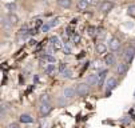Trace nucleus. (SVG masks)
I'll list each match as a JSON object with an SVG mask.
<instances>
[{"label": "nucleus", "mask_w": 135, "mask_h": 128, "mask_svg": "<svg viewBox=\"0 0 135 128\" xmlns=\"http://www.w3.org/2000/svg\"><path fill=\"white\" fill-rule=\"evenodd\" d=\"M62 75L64 76V77H71V71L70 69H66V71L62 72Z\"/></svg>", "instance_id": "nucleus-23"}, {"label": "nucleus", "mask_w": 135, "mask_h": 128, "mask_svg": "<svg viewBox=\"0 0 135 128\" xmlns=\"http://www.w3.org/2000/svg\"><path fill=\"white\" fill-rule=\"evenodd\" d=\"M127 69H129V66H127L126 63H121L118 66V69L116 71H118L119 75H123V74H126V72H127Z\"/></svg>", "instance_id": "nucleus-11"}, {"label": "nucleus", "mask_w": 135, "mask_h": 128, "mask_svg": "<svg viewBox=\"0 0 135 128\" xmlns=\"http://www.w3.org/2000/svg\"><path fill=\"white\" fill-rule=\"evenodd\" d=\"M66 69H67V66H66V63H62V64H60V67H59V71H60V74H62L63 71H66Z\"/></svg>", "instance_id": "nucleus-25"}, {"label": "nucleus", "mask_w": 135, "mask_h": 128, "mask_svg": "<svg viewBox=\"0 0 135 128\" xmlns=\"http://www.w3.org/2000/svg\"><path fill=\"white\" fill-rule=\"evenodd\" d=\"M114 8V3L113 2H103L102 4H100V11L102 12H108V11H111Z\"/></svg>", "instance_id": "nucleus-6"}, {"label": "nucleus", "mask_w": 135, "mask_h": 128, "mask_svg": "<svg viewBox=\"0 0 135 128\" xmlns=\"http://www.w3.org/2000/svg\"><path fill=\"white\" fill-rule=\"evenodd\" d=\"M51 28H52V27L50 26V24H43V26L40 27V31H42V32H47V31H50Z\"/></svg>", "instance_id": "nucleus-21"}, {"label": "nucleus", "mask_w": 135, "mask_h": 128, "mask_svg": "<svg viewBox=\"0 0 135 128\" xmlns=\"http://www.w3.org/2000/svg\"><path fill=\"white\" fill-rule=\"evenodd\" d=\"M75 95H76V90H74V88L67 87V88L63 90V96H64L66 99H72Z\"/></svg>", "instance_id": "nucleus-5"}, {"label": "nucleus", "mask_w": 135, "mask_h": 128, "mask_svg": "<svg viewBox=\"0 0 135 128\" xmlns=\"http://www.w3.org/2000/svg\"><path fill=\"white\" fill-rule=\"evenodd\" d=\"M134 58H135V48L134 47L126 48V51H124V59H126V61L127 63H131Z\"/></svg>", "instance_id": "nucleus-2"}, {"label": "nucleus", "mask_w": 135, "mask_h": 128, "mask_svg": "<svg viewBox=\"0 0 135 128\" xmlns=\"http://www.w3.org/2000/svg\"><path fill=\"white\" fill-rule=\"evenodd\" d=\"M5 8H7V10H10V11H15L16 5H15V4H5Z\"/></svg>", "instance_id": "nucleus-24"}, {"label": "nucleus", "mask_w": 135, "mask_h": 128, "mask_svg": "<svg viewBox=\"0 0 135 128\" xmlns=\"http://www.w3.org/2000/svg\"><path fill=\"white\" fill-rule=\"evenodd\" d=\"M134 96H135V95H134Z\"/></svg>", "instance_id": "nucleus-34"}, {"label": "nucleus", "mask_w": 135, "mask_h": 128, "mask_svg": "<svg viewBox=\"0 0 135 128\" xmlns=\"http://www.w3.org/2000/svg\"><path fill=\"white\" fill-rule=\"evenodd\" d=\"M108 47H110L111 51H118L119 48H121V40H119L118 37H113L110 40V43H108Z\"/></svg>", "instance_id": "nucleus-4"}, {"label": "nucleus", "mask_w": 135, "mask_h": 128, "mask_svg": "<svg viewBox=\"0 0 135 128\" xmlns=\"http://www.w3.org/2000/svg\"><path fill=\"white\" fill-rule=\"evenodd\" d=\"M40 114L42 115H47V114H50V111H51V106H50V103H42V106H40Z\"/></svg>", "instance_id": "nucleus-10"}, {"label": "nucleus", "mask_w": 135, "mask_h": 128, "mask_svg": "<svg viewBox=\"0 0 135 128\" xmlns=\"http://www.w3.org/2000/svg\"><path fill=\"white\" fill-rule=\"evenodd\" d=\"M32 88H34V85H31V87L28 88V90H27V92H26V93H29L31 91H32Z\"/></svg>", "instance_id": "nucleus-32"}, {"label": "nucleus", "mask_w": 135, "mask_h": 128, "mask_svg": "<svg viewBox=\"0 0 135 128\" xmlns=\"http://www.w3.org/2000/svg\"><path fill=\"white\" fill-rule=\"evenodd\" d=\"M43 58H44L46 60H48L50 63H54V61H55V58H54V56H51V55H44Z\"/></svg>", "instance_id": "nucleus-22"}, {"label": "nucleus", "mask_w": 135, "mask_h": 128, "mask_svg": "<svg viewBox=\"0 0 135 128\" xmlns=\"http://www.w3.org/2000/svg\"><path fill=\"white\" fill-rule=\"evenodd\" d=\"M71 0H58V5L62 8H70L71 7Z\"/></svg>", "instance_id": "nucleus-14"}, {"label": "nucleus", "mask_w": 135, "mask_h": 128, "mask_svg": "<svg viewBox=\"0 0 135 128\" xmlns=\"http://www.w3.org/2000/svg\"><path fill=\"white\" fill-rule=\"evenodd\" d=\"M106 85H107V96H110L111 91L116 88V85H118V80H116L115 77H110V79L107 80Z\"/></svg>", "instance_id": "nucleus-3"}, {"label": "nucleus", "mask_w": 135, "mask_h": 128, "mask_svg": "<svg viewBox=\"0 0 135 128\" xmlns=\"http://www.w3.org/2000/svg\"><path fill=\"white\" fill-rule=\"evenodd\" d=\"M48 24H50L51 27H54V26H58V19H54V20H51Z\"/></svg>", "instance_id": "nucleus-27"}, {"label": "nucleus", "mask_w": 135, "mask_h": 128, "mask_svg": "<svg viewBox=\"0 0 135 128\" xmlns=\"http://www.w3.org/2000/svg\"><path fill=\"white\" fill-rule=\"evenodd\" d=\"M54 71H55V66H54V64H48V66L46 67V74L47 75H51Z\"/></svg>", "instance_id": "nucleus-20"}, {"label": "nucleus", "mask_w": 135, "mask_h": 128, "mask_svg": "<svg viewBox=\"0 0 135 128\" xmlns=\"http://www.w3.org/2000/svg\"><path fill=\"white\" fill-rule=\"evenodd\" d=\"M11 27H12V23L10 21L8 16H4V18H3V28L4 29H10Z\"/></svg>", "instance_id": "nucleus-15"}, {"label": "nucleus", "mask_w": 135, "mask_h": 128, "mask_svg": "<svg viewBox=\"0 0 135 128\" xmlns=\"http://www.w3.org/2000/svg\"><path fill=\"white\" fill-rule=\"evenodd\" d=\"M50 42H51V44H52V47L55 48V50H60V48H62V42L59 40L58 36H52L50 39Z\"/></svg>", "instance_id": "nucleus-9"}, {"label": "nucleus", "mask_w": 135, "mask_h": 128, "mask_svg": "<svg viewBox=\"0 0 135 128\" xmlns=\"http://www.w3.org/2000/svg\"><path fill=\"white\" fill-rule=\"evenodd\" d=\"M64 53H66V55H70V53H71V48H70L68 45L64 47Z\"/></svg>", "instance_id": "nucleus-29"}, {"label": "nucleus", "mask_w": 135, "mask_h": 128, "mask_svg": "<svg viewBox=\"0 0 135 128\" xmlns=\"http://www.w3.org/2000/svg\"><path fill=\"white\" fill-rule=\"evenodd\" d=\"M20 122L21 123H32L34 122V117L31 116V115H28V114H23L20 116Z\"/></svg>", "instance_id": "nucleus-12"}, {"label": "nucleus", "mask_w": 135, "mask_h": 128, "mask_svg": "<svg viewBox=\"0 0 135 128\" xmlns=\"http://www.w3.org/2000/svg\"><path fill=\"white\" fill-rule=\"evenodd\" d=\"M104 61L107 66H113V64H115V56L113 53H108L106 55V58H104Z\"/></svg>", "instance_id": "nucleus-13"}, {"label": "nucleus", "mask_w": 135, "mask_h": 128, "mask_svg": "<svg viewBox=\"0 0 135 128\" xmlns=\"http://www.w3.org/2000/svg\"><path fill=\"white\" fill-rule=\"evenodd\" d=\"M88 85H96L99 84V75H90L87 77V82H86Z\"/></svg>", "instance_id": "nucleus-7"}, {"label": "nucleus", "mask_w": 135, "mask_h": 128, "mask_svg": "<svg viewBox=\"0 0 135 128\" xmlns=\"http://www.w3.org/2000/svg\"><path fill=\"white\" fill-rule=\"evenodd\" d=\"M127 13H129V16H131V18H135V4L130 5L127 8Z\"/></svg>", "instance_id": "nucleus-19"}, {"label": "nucleus", "mask_w": 135, "mask_h": 128, "mask_svg": "<svg viewBox=\"0 0 135 128\" xmlns=\"http://www.w3.org/2000/svg\"><path fill=\"white\" fill-rule=\"evenodd\" d=\"M8 19H10V21L12 23V26H15V24H18V21H19V18L15 13H10L8 15Z\"/></svg>", "instance_id": "nucleus-16"}, {"label": "nucleus", "mask_w": 135, "mask_h": 128, "mask_svg": "<svg viewBox=\"0 0 135 128\" xmlns=\"http://www.w3.org/2000/svg\"><path fill=\"white\" fill-rule=\"evenodd\" d=\"M48 100H50V99H48V96H47V95H43L42 98H40V101H42V103H48Z\"/></svg>", "instance_id": "nucleus-26"}, {"label": "nucleus", "mask_w": 135, "mask_h": 128, "mask_svg": "<svg viewBox=\"0 0 135 128\" xmlns=\"http://www.w3.org/2000/svg\"><path fill=\"white\" fill-rule=\"evenodd\" d=\"M75 90H76V95L86 96L87 93H88V84H87V83H79Z\"/></svg>", "instance_id": "nucleus-1"}, {"label": "nucleus", "mask_w": 135, "mask_h": 128, "mask_svg": "<svg viewBox=\"0 0 135 128\" xmlns=\"http://www.w3.org/2000/svg\"><path fill=\"white\" fill-rule=\"evenodd\" d=\"M88 31H90V35H94V34H95V28H94V27H90Z\"/></svg>", "instance_id": "nucleus-30"}, {"label": "nucleus", "mask_w": 135, "mask_h": 128, "mask_svg": "<svg viewBox=\"0 0 135 128\" xmlns=\"http://www.w3.org/2000/svg\"><path fill=\"white\" fill-rule=\"evenodd\" d=\"M35 34H38V32H36V28H34V29H29V35H35Z\"/></svg>", "instance_id": "nucleus-31"}, {"label": "nucleus", "mask_w": 135, "mask_h": 128, "mask_svg": "<svg viewBox=\"0 0 135 128\" xmlns=\"http://www.w3.org/2000/svg\"><path fill=\"white\" fill-rule=\"evenodd\" d=\"M10 128H19V125H16V124H12Z\"/></svg>", "instance_id": "nucleus-33"}, {"label": "nucleus", "mask_w": 135, "mask_h": 128, "mask_svg": "<svg viewBox=\"0 0 135 128\" xmlns=\"http://www.w3.org/2000/svg\"><path fill=\"white\" fill-rule=\"evenodd\" d=\"M106 50H107V48H106L104 44H102V43H98V44H96V52H98V53H104Z\"/></svg>", "instance_id": "nucleus-17"}, {"label": "nucleus", "mask_w": 135, "mask_h": 128, "mask_svg": "<svg viewBox=\"0 0 135 128\" xmlns=\"http://www.w3.org/2000/svg\"><path fill=\"white\" fill-rule=\"evenodd\" d=\"M90 3H88V0H79L76 7H78V10L79 11H87V8H88Z\"/></svg>", "instance_id": "nucleus-8"}, {"label": "nucleus", "mask_w": 135, "mask_h": 128, "mask_svg": "<svg viewBox=\"0 0 135 128\" xmlns=\"http://www.w3.org/2000/svg\"><path fill=\"white\" fill-rule=\"evenodd\" d=\"M106 75H107V71H102L100 74H99V84H100V85H103V83H104Z\"/></svg>", "instance_id": "nucleus-18"}, {"label": "nucleus", "mask_w": 135, "mask_h": 128, "mask_svg": "<svg viewBox=\"0 0 135 128\" xmlns=\"http://www.w3.org/2000/svg\"><path fill=\"white\" fill-rule=\"evenodd\" d=\"M72 40L78 44V43H79V40H80V37H79V35H74V36H72Z\"/></svg>", "instance_id": "nucleus-28"}]
</instances>
